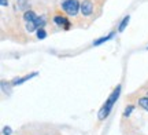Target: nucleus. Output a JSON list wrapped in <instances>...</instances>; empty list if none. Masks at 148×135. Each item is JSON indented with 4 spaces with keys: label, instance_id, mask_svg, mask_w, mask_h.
I'll list each match as a JSON object with an SVG mask.
<instances>
[{
    "label": "nucleus",
    "instance_id": "f257e3e1",
    "mask_svg": "<svg viewBox=\"0 0 148 135\" xmlns=\"http://www.w3.org/2000/svg\"><path fill=\"white\" fill-rule=\"evenodd\" d=\"M22 21L25 25V30L27 33L37 32L38 29H42L47 24V19L44 15H37L33 10H27L22 14Z\"/></svg>",
    "mask_w": 148,
    "mask_h": 135
},
{
    "label": "nucleus",
    "instance_id": "f03ea898",
    "mask_svg": "<svg viewBox=\"0 0 148 135\" xmlns=\"http://www.w3.org/2000/svg\"><path fill=\"white\" fill-rule=\"evenodd\" d=\"M126 102L134 105L136 108H140L148 113V86L144 83L141 87H138L136 91L126 95Z\"/></svg>",
    "mask_w": 148,
    "mask_h": 135
},
{
    "label": "nucleus",
    "instance_id": "7ed1b4c3",
    "mask_svg": "<svg viewBox=\"0 0 148 135\" xmlns=\"http://www.w3.org/2000/svg\"><path fill=\"white\" fill-rule=\"evenodd\" d=\"M121 88H122V86L118 84V86L111 91V94L108 95V98H107L106 101H104V103L101 105V108L99 109V112H97V120H99V121H104V120L110 116L111 110L114 108V105L116 103L118 98L121 95Z\"/></svg>",
    "mask_w": 148,
    "mask_h": 135
},
{
    "label": "nucleus",
    "instance_id": "20e7f679",
    "mask_svg": "<svg viewBox=\"0 0 148 135\" xmlns=\"http://www.w3.org/2000/svg\"><path fill=\"white\" fill-rule=\"evenodd\" d=\"M55 128L44 124H26L21 127L15 135H52Z\"/></svg>",
    "mask_w": 148,
    "mask_h": 135
},
{
    "label": "nucleus",
    "instance_id": "39448f33",
    "mask_svg": "<svg viewBox=\"0 0 148 135\" xmlns=\"http://www.w3.org/2000/svg\"><path fill=\"white\" fill-rule=\"evenodd\" d=\"M60 7L64 11V14H67V17H77V14L81 10V1H78V0H63L60 3Z\"/></svg>",
    "mask_w": 148,
    "mask_h": 135
},
{
    "label": "nucleus",
    "instance_id": "423d86ee",
    "mask_svg": "<svg viewBox=\"0 0 148 135\" xmlns=\"http://www.w3.org/2000/svg\"><path fill=\"white\" fill-rule=\"evenodd\" d=\"M96 11V0H82L81 1V15L84 18H90V17H96L95 15Z\"/></svg>",
    "mask_w": 148,
    "mask_h": 135
},
{
    "label": "nucleus",
    "instance_id": "0eeeda50",
    "mask_svg": "<svg viewBox=\"0 0 148 135\" xmlns=\"http://www.w3.org/2000/svg\"><path fill=\"white\" fill-rule=\"evenodd\" d=\"M52 21L56 26H59L60 29H64V30H69L71 28V22L67 18V15H64L63 12H55L52 17Z\"/></svg>",
    "mask_w": 148,
    "mask_h": 135
},
{
    "label": "nucleus",
    "instance_id": "6e6552de",
    "mask_svg": "<svg viewBox=\"0 0 148 135\" xmlns=\"http://www.w3.org/2000/svg\"><path fill=\"white\" fill-rule=\"evenodd\" d=\"M37 73H32V75H26V76H23V77H18V79H14L12 80V86H16V84H22L23 81H26V80H29V79H32V77H34Z\"/></svg>",
    "mask_w": 148,
    "mask_h": 135
},
{
    "label": "nucleus",
    "instance_id": "1a4fd4ad",
    "mask_svg": "<svg viewBox=\"0 0 148 135\" xmlns=\"http://www.w3.org/2000/svg\"><path fill=\"white\" fill-rule=\"evenodd\" d=\"M115 35V32H111V33H108L107 36H103L101 39H99V40H96V42H93V46H100L101 43H104V42H108L112 36Z\"/></svg>",
    "mask_w": 148,
    "mask_h": 135
},
{
    "label": "nucleus",
    "instance_id": "9d476101",
    "mask_svg": "<svg viewBox=\"0 0 148 135\" xmlns=\"http://www.w3.org/2000/svg\"><path fill=\"white\" fill-rule=\"evenodd\" d=\"M129 21H130V15H126L123 19L121 21V24H119V28H118V32H123L125 30V28L127 26V24H129Z\"/></svg>",
    "mask_w": 148,
    "mask_h": 135
},
{
    "label": "nucleus",
    "instance_id": "9b49d317",
    "mask_svg": "<svg viewBox=\"0 0 148 135\" xmlns=\"http://www.w3.org/2000/svg\"><path fill=\"white\" fill-rule=\"evenodd\" d=\"M37 37L38 39H45L47 37V32H45V29H44V28H42V29H38V30H37Z\"/></svg>",
    "mask_w": 148,
    "mask_h": 135
},
{
    "label": "nucleus",
    "instance_id": "f8f14e48",
    "mask_svg": "<svg viewBox=\"0 0 148 135\" xmlns=\"http://www.w3.org/2000/svg\"><path fill=\"white\" fill-rule=\"evenodd\" d=\"M0 3H1V7H7L8 6V0H0Z\"/></svg>",
    "mask_w": 148,
    "mask_h": 135
},
{
    "label": "nucleus",
    "instance_id": "ddd939ff",
    "mask_svg": "<svg viewBox=\"0 0 148 135\" xmlns=\"http://www.w3.org/2000/svg\"><path fill=\"white\" fill-rule=\"evenodd\" d=\"M52 135H63V134H62V132H60V131L55 130V131H53V134H52Z\"/></svg>",
    "mask_w": 148,
    "mask_h": 135
},
{
    "label": "nucleus",
    "instance_id": "4468645a",
    "mask_svg": "<svg viewBox=\"0 0 148 135\" xmlns=\"http://www.w3.org/2000/svg\"><path fill=\"white\" fill-rule=\"evenodd\" d=\"M10 132H11L10 128H4V134H10Z\"/></svg>",
    "mask_w": 148,
    "mask_h": 135
},
{
    "label": "nucleus",
    "instance_id": "2eb2a0df",
    "mask_svg": "<svg viewBox=\"0 0 148 135\" xmlns=\"http://www.w3.org/2000/svg\"><path fill=\"white\" fill-rule=\"evenodd\" d=\"M145 84H147V86H148V80H147V81H145Z\"/></svg>",
    "mask_w": 148,
    "mask_h": 135
},
{
    "label": "nucleus",
    "instance_id": "dca6fc26",
    "mask_svg": "<svg viewBox=\"0 0 148 135\" xmlns=\"http://www.w3.org/2000/svg\"><path fill=\"white\" fill-rule=\"evenodd\" d=\"M147 48H148V47H147Z\"/></svg>",
    "mask_w": 148,
    "mask_h": 135
}]
</instances>
